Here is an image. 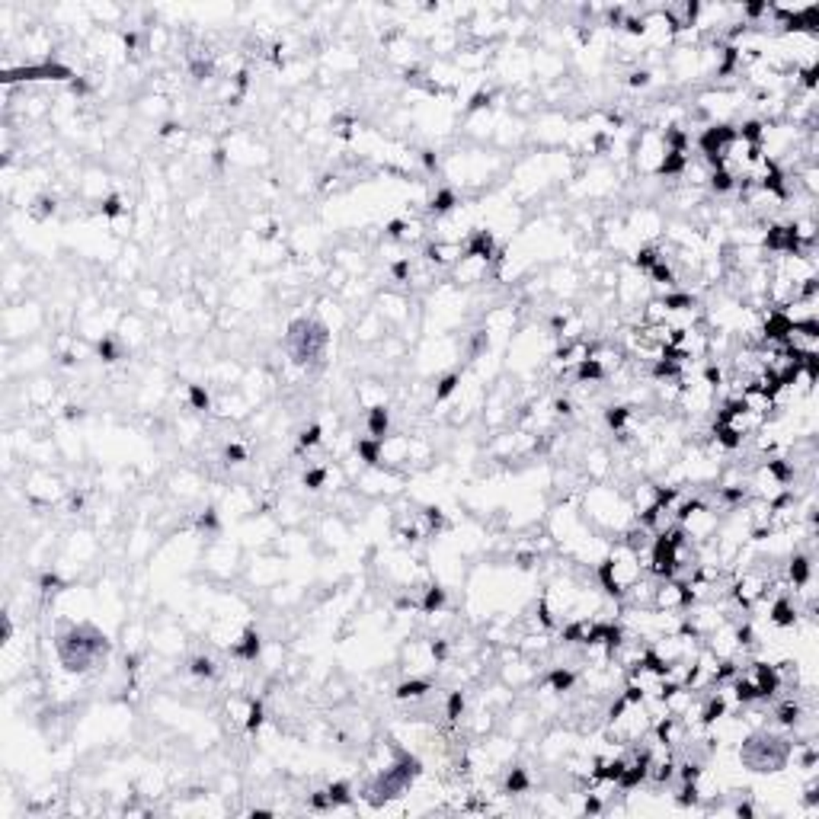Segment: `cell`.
<instances>
[{"instance_id": "cell-1", "label": "cell", "mask_w": 819, "mask_h": 819, "mask_svg": "<svg viewBox=\"0 0 819 819\" xmlns=\"http://www.w3.org/2000/svg\"><path fill=\"white\" fill-rule=\"evenodd\" d=\"M55 650H58V663L65 666V672L71 676H84L103 656H109L112 644L106 640V634L99 627H93L90 621H65L55 634Z\"/></svg>"}, {"instance_id": "cell-2", "label": "cell", "mask_w": 819, "mask_h": 819, "mask_svg": "<svg viewBox=\"0 0 819 819\" xmlns=\"http://www.w3.org/2000/svg\"><path fill=\"white\" fill-rule=\"evenodd\" d=\"M791 755H793V742L781 729L759 727V729H749L739 739V761L749 771H759V774L781 771V768L791 765Z\"/></svg>"}, {"instance_id": "cell-3", "label": "cell", "mask_w": 819, "mask_h": 819, "mask_svg": "<svg viewBox=\"0 0 819 819\" xmlns=\"http://www.w3.org/2000/svg\"><path fill=\"white\" fill-rule=\"evenodd\" d=\"M285 346H288V355L295 365H314V362L323 359L330 346V327L317 317H295L288 323V333H285Z\"/></svg>"}, {"instance_id": "cell-4", "label": "cell", "mask_w": 819, "mask_h": 819, "mask_svg": "<svg viewBox=\"0 0 819 819\" xmlns=\"http://www.w3.org/2000/svg\"><path fill=\"white\" fill-rule=\"evenodd\" d=\"M465 256V244H458V240H429L426 250H423V259H426V266H435V269H448V266H455L458 259Z\"/></svg>"}, {"instance_id": "cell-5", "label": "cell", "mask_w": 819, "mask_h": 819, "mask_svg": "<svg viewBox=\"0 0 819 819\" xmlns=\"http://www.w3.org/2000/svg\"><path fill=\"white\" fill-rule=\"evenodd\" d=\"M26 497L33 499V503H55V499L65 497V487H61L58 477H52V474L45 471H36L33 477L26 480Z\"/></svg>"}, {"instance_id": "cell-6", "label": "cell", "mask_w": 819, "mask_h": 819, "mask_svg": "<svg viewBox=\"0 0 819 819\" xmlns=\"http://www.w3.org/2000/svg\"><path fill=\"white\" fill-rule=\"evenodd\" d=\"M227 653H231L234 659H240V663H256V659L263 656V637H259V631L256 627H246V631L237 637V644L227 646Z\"/></svg>"}, {"instance_id": "cell-7", "label": "cell", "mask_w": 819, "mask_h": 819, "mask_svg": "<svg viewBox=\"0 0 819 819\" xmlns=\"http://www.w3.org/2000/svg\"><path fill=\"white\" fill-rule=\"evenodd\" d=\"M452 269H455V282H458V285H477V282H484V278H487L490 263H487V259H477V256H467V253H465Z\"/></svg>"}, {"instance_id": "cell-8", "label": "cell", "mask_w": 819, "mask_h": 819, "mask_svg": "<svg viewBox=\"0 0 819 819\" xmlns=\"http://www.w3.org/2000/svg\"><path fill=\"white\" fill-rule=\"evenodd\" d=\"M433 691H435V688H433V682H429V678L413 676V678H403V682L394 688V698H397V701L416 704V701H423V698H429Z\"/></svg>"}, {"instance_id": "cell-9", "label": "cell", "mask_w": 819, "mask_h": 819, "mask_svg": "<svg viewBox=\"0 0 819 819\" xmlns=\"http://www.w3.org/2000/svg\"><path fill=\"white\" fill-rule=\"evenodd\" d=\"M365 435H371V439L391 435V410H387L384 403L368 406L365 410Z\"/></svg>"}, {"instance_id": "cell-10", "label": "cell", "mask_w": 819, "mask_h": 819, "mask_svg": "<svg viewBox=\"0 0 819 819\" xmlns=\"http://www.w3.org/2000/svg\"><path fill=\"white\" fill-rule=\"evenodd\" d=\"M608 471H612V455L605 452V448H589L586 452V474L592 480H602L608 477Z\"/></svg>"}, {"instance_id": "cell-11", "label": "cell", "mask_w": 819, "mask_h": 819, "mask_svg": "<svg viewBox=\"0 0 819 819\" xmlns=\"http://www.w3.org/2000/svg\"><path fill=\"white\" fill-rule=\"evenodd\" d=\"M631 420H634V406H627V403H618V406H605V426L612 429L614 435L618 433H624L627 426H631Z\"/></svg>"}, {"instance_id": "cell-12", "label": "cell", "mask_w": 819, "mask_h": 819, "mask_svg": "<svg viewBox=\"0 0 819 819\" xmlns=\"http://www.w3.org/2000/svg\"><path fill=\"white\" fill-rule=\"evenodd\" d=\"M381 333H384V317H381L378 310H368V314L359 320V327H355V336H359L362 342L378 340Z\"/></svg>"}, {"instance_id": "cell-13", "label": "cell", "mask_w": 819, "mask_h": 819, "mask_svg": "<svg viewBox=\"0 0 819 819\" xmlns=\"http://www.w3.org/2000/svg\"><path fill=\"white\" fill-rule=\"evenodd\" d=\"M455 208H458V192H455V189H448V186L439 189V192L429 199V212H433L435 218H448Z\"/></svg>"}, {"instance_id": "cell-14", "label": "cell", "mask_w": 819, "mask_h": 819, "mask_svg": "<svg viewBox=\"0 0 819 819\" xmlns=\"http://www.w3.org/2000/svg\"><path fill=\"white\" fill-rule=\"evenodd\" d=\"M442 608H445V589L435 586V582H429V586L423 589L420 612L423 614H442Z\"/></svg>"}, {"instance_id": "cell-15", "label": "cell", "mask_w": 819, "mask_h": 819, "mask_svg": "<svg viewBox=\"0 0 819 819\" xmlns=\"http://www.w3.org/2000/svg\"><path fill=\"white\" fill-rule=\"evenodd\" d=\"M528 791H531L528 771H525L522 765L509 768V774H506V781H503V793H528Z\"/></svg>"}, {"instance_id": "cell-16", "label": "cell", "mask_w": 819, "mask_h": 819, "mask_svg": "<svg viewBox=\"0 0 819 819\" xmlns=\"http://www.w3.org/2000/svg\"><path fill=\"white\" fill-rule=\"evenodd\" d=\"M707 189L717 195H729L736 192V176L729 170H710L707 173Z\"/></svg>"}, {"instance_id": "cell-17", "label": "cell", "mask_w": 819, "mask_h": 819, "mask_svg": "<svg viewBox=\"0 0 819 819\" xmlns=\"http://www.w3.org/2000/svg\"><path fill=\"white\" fill-rule=\"evenodd\" d=\"M327 797H330V803H333V810L336 806H349L352 803V784H349V781H330Z\"/></svg>"}, {"instance_id": "cell-18", "label": "cell", "mask_w": 819, "mask_h": 819, "mask_svg": "<svg viewBox=\"0 0 819 819\" xmlns=\"http://www.w3.org/2000/svg\"><path fill=\"white\" fill-rule=\"evenodd\" d=\"M266 723V704L259 698H250V710H246V720H244V729L246 733H259Z\"/></svg>"}, {"instance_id": "cell-19", "label": "cell", "mask_w": 819, "mask_h": 819, "mask_svg": "<svg viewBox=\"0 0 819 819\" xmlns=\"http://www.w3.org/2000/svg\"><path fill=\"white\" fill-rule=\"evenodd\" d=\"M458 391H461V374H458V371H448L445 378L439 381V387H435L433 400H435V403H445V400L452 397V394H458Z\"/></svg>"}, {"instance_id": "cell-20", "label": "cell", "mask_w": 819, "mask_h": 819, "mask_svg": "<svg viewBox=\"0 0 819 819\" xmlns=\"http://www.w3.org/2000/svg\"><path fill=\"white\" fill-rule=\"evenodd\" d=\"M320 442H323V426H320V423H310V426L301 429V435H298V455L317 448Z\"/></svg>"}, {"instance_id": "cell-21", "label": "cell", "mask_w": 819, "mask_h": 819, "mask_svg": "<svg viewBox=\"0 0 819 819\" xmlns=\"http://www.w3.org/2000/svg\"><path fill=\"white\" fill-rule=\"evenodd\" d=\"M189 672H192L195 678H215V676H218V666H215V659H212V656L199 653V656L189 659Z\"/></svg>"}, {"instance_id": "cell-22", "label": "cell", "mask_w": 819, "mask_h": 819, "mask_svg": "<svg viewBox=\"0 0 819 819\" xmlns=\"http://www.w3.org/2000/svg\"><path fill=\"white\" fill-rule=\"evenodd\" d=\"M327 480H330V467H327V465H317V467H308V471H304L301 484L308 487V490H323V487H327Z\"/></svg>"}, {"instance_id": "cell-23", "label": "cell", "mask_w": 819, "mask_h": 819, "mask_svg": "<svg viewBox=\"0 0 819 819\" xmlns=\"http://www.w3.org/2000/svg\"><path fill=\"white\" fill-rule=\"evenodd\" d=\"M99 208H103V215H106L109 221L125 218V215H129V205H125V199H122V195H116V192L106 195V199L99 202Z\"/></svg>"}, {"instance_id": "cell-24", "label": "cell", "mask_w": 819, "mask_h": 819, "mask_svg": "<svg viewBox=\"0 0 819 819\" xmlns=\"http://www.w3.org/2000/svg\"><path fill=\"white\" fill-rule=\"evenodd\" d=\"M189 403H192V410H199V413H208V410H212V394H208L202 384H189Z\"/></svg>"}, {"instance_id": "cell-25", "label": "cell", "mask_w": 819, "mask_h": 819, "mask_svg": "<svg viewBox=\"0 0 819 819\" xmlns=\"http://www.w3.org/2000/svg\"><path fill=\"white\" fill-rule=\"evenodd\" d=\"M97 355H99L103 362H119V355H122V352H119V346H116V340H112V336H103V340L97 342Z\"/></svg>"}, {"instance_id": "cell-26", "label": "cell", "mask_w": 819, "mask_h": 819, "mask_svg": "<svg viewBox=\"0 0 819 819\" xmlns=\"http://www.w3.org/2000/svg\"><path fill=\"white\" fill-rule=\"evenodd\" d=\"M55 208H58V202H55L52 195H39L29 212H33V218H48V215H55Z\"/></svg>"}, {"instance_id": "cell-27", "label": "cell", "mask_w": 819, "mask_h": 819, "mask_svg": "<svg viewBox=\"0 0 819 819\" xmlns=\"http://www.w3.org/2000/svg\"><path fill=\"white\" fill-rule=\"evenodd\" d=\"M246 458H250V452H246L240 442H231V445H224V461H227V465H244Z\"/></svg>"}, {"instance_id": "cell-28", "label": "cell", "mask_w": 819, "mask_h": 819, "mask_svg": "<svg viewBox=\"0 0 819 819\" xmlns=\"http://www.w3.org/2000/svg\"><path fill=\"white\" fill-rule=\"evenodd\" d=\"M650 84H653V71H650V67H634L631 77H627V87H634V90H637V87H650Z\"/></svg>"}, {"instance_id": "cell-29", "label": "cell", "mask_w": 819, "mask_h": 819, "mask_svg": "<svg viewBox=\"0 0 819 819\" xmlns=\"http://www.w3.org/2000/svg\"><path fill=\"white\" fill-rule=\"evenodd\" d=\"M61 586H65V582H61L58 573H45V576L39 580V589H42V592H58Z\"/></svg>"}, {"instance_id": "cell-30", "label": "cell", "mask_w": 819, "mask_h": 819, "mask_svg": "<svg viewBox=\"0 0 819 819\" xmlns=\"http://www.w3.org/2000/svg\"><path fill=\"white\" fill-rule=\"evenodd\" d=\"M420 161H423V167H426L429 173L439 170V157H435V151H420Z\"/></svg>"}, {"instance_id": "cell-31", "label": "cell", "mask_w": 819, "mask_h": 819, "mask_svg": "<svg viewBox=\"0 0 819 819\" xmlns=\"http://www.w3.org/2000/svg\"><path fill=\"white\" fill-rule=\"evenodd\" d=\"M733 813H736L739 819H752V816H755V806H752V803H736Z\"/></svg>"}]
</instances>
